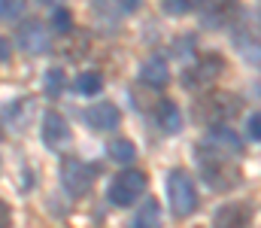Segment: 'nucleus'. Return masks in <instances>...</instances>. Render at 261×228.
<instances>
[{
    "label": "nucleus",
    "instance_id": "11",
    "mask_svg": "<svg viewBox=\"0 0 261 228\" xmlns=\"http://www.w3.org/2000/svg\"><path fill=\"white\" fill-rule=\"evenodd\" d=\"M85 119H88V125H91L94 131H113V128H119L122 113H119V107H113V104H107V100H103V104L88 107Z\"/></svg>",
    "mask_w": 261,
    "mask_h": 228
},
{
    "label": "nucleus",
    "instance_id": "9",
    "mask_svg": "<svg viewBox=\"0 0 261 228\" xmlns=\"http://www.w3.org/2000/svg\"><path fill=\"white\" fill-rule=\"evenodd\" d=\"M249 219H252V210L246 207V204H225V207H219L216 210V216H213V228H246L249 225Z\"/></svg>",
    "mask_w": 261,
    "mask_h": 228
},
{
    "label": "nucleus",
    "instance_id": "19",
    "mask_svg": "<svg viewBox=\"0 0 261 228\" xmlns=\"http://www.w3.org/2000/svg\"><path fill=\"white\" fill-rule=\"evenodd\" d=\"M43 91L49 97H58L64 91V70L61 67H49L46 70V76H43Z\"/></svg>",
    "mask_w": 261,
    "mask_h": 228
},
{
    "label": "nucleus",
    "instance_id": "8",
    "mask_svg": "<svg viewBox=\"0 0 261 228\" xmlns=\"http://www.w3.org/2000/svg\"><path fill=\"white\" fill-rule=\"evenodd\" d=\"M43 143L49 146V149H61L70 143V128H67L64 116L61 113H46L43 116Z\"/></svg>",
    "mask_w": 261,
    "mask_h": 228
},
{
    "label": "nucleus",
    "instance_id": "22",
    "mask_svg": "<svg viewBox=\"0 0 261 228\" xmlns=\"http://www.w3.org/2000/svg\"><path fill=\"white\" fill-rule=\"evenodd\" d=\"M24 9V0H0V21L3 18H15Z\"/></svg>",
    "mask_w": 261,
    "mask_h": 228
},
{
    "label": "nucleus",
    "instance_id": "5",
    "mask_svg": "<svg viewBox=\"0 0 261 228\" xmlns=\"http://www.w3.org/2000/svg\"><path fill=\"white\" fill-rule=\"evenodd\" d=\"M197 116H200L203 122H210V125H225V122L234 116V97L216 91V94L203 97V104L197 107Z\"/></svg>",
    "mask_w": 261,
    "mask_h": 228
},
{
    "label": "nucleus",
    "instance_id": "16",
    "mask_svg": "<svg viewBox=\"0 0 261 228\" xmlns=\"http://www.w3.org/2000/svg\"><path fill=\"white\" fill-rule=\"evenodd\" d=\"M31 113H34V104H31V100H15L9 110H3V119H6V125H9V128L21 131Z\"/></svg>",
    "mask_w": 261,
    "mask_h": 228
},
{
    "label": "nucleus",
    "instance_id": "1",
    "mask_svg": "<svg viewBox=\"0 0 261 228\" xmlns=\"http://www.w3.org/2000/svg\"><path fill=\"white\" fill-rule=\"evenodd\" d=\"M197 164H200V176L210 189H231L240 183V170L231 164V155L197 146Z\"/></svg>",
    "mask_w": 261,
    "mask_h": 228
},
{
    "label": "nucleus",
    "instance_id": "12",
    "mask_svg": "<svg viewBox=\"0 0 261 228\" xmlns=\"http://www.w3.org/2000/svg\"><path fill=\"white\" fill-rule=\"evenodd\" d=\"M140 82L143 85H152V88H164L170 82V67L164 58H149L143 67H140Z\"/></svg>",
    "mask_w": 261,
    "mask_h": 228
},
{
    "label": "nucleus",
    "instance_id": "13",
    "mask_svg": "<svg viewBox=\"0 0 261 228\" xmlns=\"http://www.w3.org/2000/svg\"><path fill=\"white\" fill-rule=\"evenodd\" d=\"M237 0H200V12L206 24H222L231 12H234Z\"/></svg>",
    "mask_w": 261,
    "mask_h": 228
},
{
    "label": "nucleus",
    "instance_id": "7",
    "mask_svg": "<svg viewBox=\"0 0 261 228\" xmlns=\"http://www.w3.org/2000/svg\"><path fill=\"white\" fill-rule=\"evenodd\" d=\"M206 149L213 152H222V155H240L243 152V140L228 128V125H213L210 128V134H206V143H203Z\"/></svg>",
    "mask_w": 261,
    "mask_h": 228
},
{
    "label": "nucleus",
    "instance_id": "6",
    "mask_svg": "<svg viewBox=\"0 0 261 228\" xmlns=\"http://www.w3.org/2000/svg\"><path fill=\"white\" fill-rule=\"evenodd\" d=\"M49 40H52V34L46 31L43 21H24V24L18 28V46H21V52H28V55L46 52V49H49Z\"/></svg>",
    "mask_w": 261,
    "mask_h": 228
},
{
    "label": "nucleus",
    "instance_id": "18",
    "mask_svg": "<svg viewBox=\"0 0 261 228\" xmlns=\"http://www.w3.org/2000/svg\"><path fill=\"white\" fill-rule=\"evenodd\" d=\"M73 88H76L79 94H97V91L103 88V76L97 73V70H85V73L76 76Z\"/></svg>",
    "mask_w": 261,
    "mask_h": 228
},
{
    "label": "nucleus",
    "instance_id": "4",
    "mask_svg": "<svg viewBox=\"0 0 261 228\" xmlns=\"http://www.w3.org/2000/svg\"><path fill=\"white\" fill-rule=\"evenodd\" d=\"M61 180H64L67 192L85 195V192L91 189L94 170H91V164H85L82 158H64V164H61Z\"/></svg>",
    "mask_w": 261,
    "mask_h": 228
},
{
    "label": "nucleus",
    "instance_id": "2",
    "mask_svg": "<svg viewBox=\"0 0 261 228\" xmlns=\"http://www.w3.org/2000/svg\"><path fill=\"white\" fill-rule=\"evenodd\" d=\"M167 195H170V210L176 219H186L197 210V189L195 180L186 170H170L167 176Z\"/></svg>",
    "mask_w": 261,
    "mask_h": 228
},
{
    "label": "nucleus",
    "instance_id": "21",
    "mask_svg": "<svg viewBox=\"0 0 261 228\" xmlns=\"http://www.w3.org/2000/svg\"><path fill=\"white\" fill-rule=\"evenodd\" d=\"M200 0H164V12L167 15H186V12H192Z\"/></svg>",
    "mask_w": 261,
    "mask_h": 228
},
{
    "label": "nucleus",
    "instance_id": "27",
    "mask_svg": "<svg viewBox=\"0 0 261 228\" xmlns=\"http://www.w3.org/2000/svg\"><path fill=\"white\" fill-rule=\"evenodd\" d=\"M43 3H49V6H61L64 0H43Z\"/></svg>",
    "mask_w": 261,
    "mask_h": 228
},
{
    "label": "nucleus",
    "instance_id": "3",
    "mask_svg": "<svg viewBox=\"0 0 261 228\" xmlns=\"http://www.w3.org/2000/svg\"><path fill=\"white\" fill-rule=\"evenodd\" d=\"M143 192H146V173H143V170H125V173H119V176L110 183L107 198H110V204H116V207H128V204H134Z\"/></svg>",
    "mask_w": 261,
    "mask_h": 228
},
{
    "label": "nucleus",
    "instance_id": "14",
    "mask_svg": "<svg viewBox=\"0 0 261 228\" xmlns=\"http://www.w3.org/2000/svg\"><path fill=\"white\" fill-rule=\"evenodd\" d=\"M130 228H161V207H158L155 198H149V201L140 204V210H137Z\"/></svg>",
    "mask_w": 261,
    "mask_h": 228
},
{
    "label": "nucleus",
    "instance_id": "17",
    "mask_svg": "<svg viewBox=\"0 0 261 228\" xmlns=\"http://www.w3.org/2000/svg\"><path fill=\"white\" fill-rule=\"evenodd\" d=\"M110 158H113L116 164H125V167H128L130 161L137 158V146L130 143L128 137H119V140L110 143Z\"/></svg>",
    "mask_w": 261,
    "mask_h": 228
},
{
    "label": "nucleus",
    "instance_id": "15",
    "mask_svg": "<svg viewBox=\"0 0 261 228\" xmlns=\"http://www.w3.org/2000/svg\"><path fill=\"white\" fill-rule=\"evenodd\" d=\"M158 125H161V131H167V134H179L182 116H179V107H176L173 100H161V104H158Z\"/></svg>",
    "mask_w": 261,
    "mask_h": 228
},
{
    "label": "nucleus",
    "instance_id": "20",
    "mask_svg": "<svg viewBox=\"0 0 261 228\" xmlns=\"http://www.w3.org/2000/svg\"><path fill=\"white\" fill-rule=\"evenodd\" d=\"M52 28H55V34H70V31H73V18H70L67 9L55 6V12H52Z\"/></svg>",
    "mask_w": 261,
    "mask_h": 228
},
{
    "label": "nucleus",
    "instance_id": "25",
    "mask_svg": "<svg viewBox=\"0 0 261 228\" xmlns=\"http://www.w3.org/2000/svg\"><path fill=\"white\" fill-rule=\"evenodd\" d=\"M119 6H122V12H134L140 6V0H119Z\"/></svg>",
    "mask_w": 261,
    "mask_h": 228
},
{
    "label": "nucleus",
    "instance_id": "10",
    "mask_svg": "<svg viewBox=\"0 0 261 228\" xmlns=\"http://www.w3.org/2000/svg\"><path fill=\"white\" fill-rule=\"evenodd\" d=\"M225 70V61L219 58V55H203L200 61H197L192 70H186V85H197V82H213V79H219V73Z\"/></svg>",
    "mask_w": 261,
    "mask_h": 228
},
{
    "label": "nucleus",
    "instance_id": "24",
    "mask_svg": "<svg viewBox=\"0 0 261 228\" xmlns=\"http://www.w3.org/2000/svg\"><path fill=\"white\" fill-rule=\"evenodd\" d=\"M6 225H9V207L0 201V228H6Z\"/></svg>",
    "mask_w": 261,
    "mask_h": 228
},
{
    "label": "nucleus",
    "instance_id": "23",
    "mask_svg": "<svg viewBox=\"0 0 261 228\" xmlns=\"http://www.w3.org/2000/svg\"><path fill=\"white\" fill-rule=\"evenodd\" d=\"M246 134H249L252 143H258L261 140V116L258 113H249V119H246Z\"/></svg>",
    "mask_w": 261,
    "mask_h": 228
},
{
    "label": "nucleus",
    "instance_id": "26",
    "mask_svg": "<svg viewBox=\"0 0 261 228\" xmlns=\"http://www.w3.org/2000/svg\"><path fill=\"white\" fill-rule=\"evenodd\" d=\"M6 58H9V43L0 37V61H6Z\"/></svg>",
    "mask_w": 261,
    "mask_h": 228
}]
</instances>
